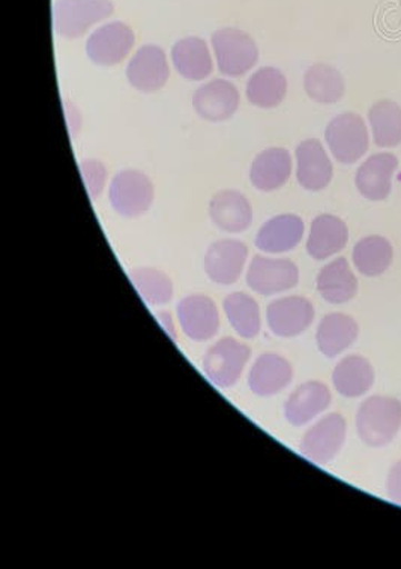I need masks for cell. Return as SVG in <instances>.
<instances>
[{
    "label": "cell",
    "mask_w": 401,
    "mask_h": 569,
    "mask_svg": "<svg viewBox=\"0 0 401 569\" xmlns=\"http://www.w3.org/2000/svg\"><path fill=\"white\" fill-rule=\"evenodd\" d=\"M355 426L365 447H388L401 430V401L388 396L365 398L358 409Z\"/></svg>",
    "instance_id": "1"
},
{
    "label": "cell",
    "mask_w": 401,
    "mask_h": 569,
    "mask_svg": "<svg viewBox=\"0 0 401 569\" xmlns=\"http://www.w3.org/2000/svg\"><path fill=\"white\" fill-rule=\"evenodd\" d=\"M251 350L233 337H223L207 350L203 357V373L213 387L233 388L245 373Z\"/></svg>",
    "instance_id": "2"
},
{
    "label": "cell",
    "mask_w": 401,
    "mask_h": 569,
    "mask_svg": "<svg viewBox=\"0 0 401 569\" xmlns=\"http://www.w3.org/2000/svg\"><path fill=\"white\" fill-rule=\"evenodd\" d=\"M211 42L217 67L223 76H245L259 61L258 44L241 29H220L212 33Z\"/></svg>",
    "instance_id": "3"
},
{
    "label": "cell",
    "mask_w": 401,
    "mask_h": 569,
    "mask_svg": "<svg viewBox=\"0 0 401 569\" xmlns=\"http://www.w3.org/2000/svg\"><path fill=\"white\" fill-rule=\"evenodd\" d=\"M113 12L110 0H57L53 7L54 31L66 40H77Z\"/></svg>",
    "instance_id": "4"
},
{
    "label": "cell",
    "mask_w": 401,
    "mask_h": 569,
    "mask_svg": "<svg viewBox=\"0 0 401 569\" xmlns=\"http://www.w3.org/2000/svg\"><path fill=\"white\" fill-rule=\"evenodd\" d=\"M348 438V421L343 415L332 412L305 431L300 443V452L311 463L325 466L339 456Z\"/></svg>",
    "instance_id": "5"
},
{
    "label": "cell",
    "mask_w": 401,
    "mask_h": 569,
    "mask_svg": "<svg viewBox=\"0 0 401 569\" xmlns=\"http://www.w3.org/2000/svg\"><path fill=\"white\" fill-rule=\"evenodd\" d=\"M247 286L262 297H274L297 288L300 269L289 259L258 254L247 268Z\"/></svg>",
    "instance_id": "6"
},
{
    "label": "cell",
    "mask_w": 401,
    "mask_h": 569,
    "mask_svg": "<svg viewBox=\"0 0 401 569\" xmlns=\"http://www.w3.org/2000/svg\"><path fill=\"white\" fill-rule=\"evenodd\" d=\"M153 196L156 190L151 179L139 170H122L109 188L110 204L119 216L126 218H138L148 212Z\"/></svg>",
    "instance_id": "7"
},
{
    "label": "cell",
    "mask_w": 401,
    "mask_h": 569,
    "mask_svg": "<svg viewBox=\"0 0 401 569\" xmlns=\"http://www.w3.org/2000/svg\"><path fill=\"white\" fill-rule=\"evenodd\" d=\"M315 318V310L310 299L304 297H283L268 303L264 319L272 336L284 338L300 337L309 331Z\"/></svg>",
    "instance_id": "8"
},
{
    "label": "cell",
    "mask_w": 401,
    "mask_h": 569,
    "mask_svg": "<svg viewBox=\"0 0 401 569\" xmlns=\"http://www.w3.org/2000/svg\"><path fill=\"white\" fill-rule=\"evenodd\" d=\"M177 320L183 336L196 343L212 340L220 331V311L207 295H189L177 306Z\"/></svg>",
    "instance_id": "9"
},
{
    "label": "cell",
    "mask_w": 401,
    "mask_h": 569,
    "mask_svg": "<svg viewBox=\"0 0 401 569\" xmlns=\"http://www.w3.org/2000/svg\"><path fill=\"white\" fill-rule=\"evenodd\" d=\"M327 143L341 164H353L369 151V132L360 114L343 113L327 127Z\"/></svg>",
    "instance_id": "10"
},
{
    "label": "cell",
    "mask_w": 401,
    "mask_h": 569,
    "mask_svg": "<svg viewBox=\"0 0 401 569\" xmlns=\"http://www.w3.org/2000/svg\"><path fill=\"white\" fill-rule=\"evenodd\" d=\"M134 42V32L130 26L123 21H112L100 26L88 38L87 54L96 66L114 67L126 61Z\"/></svg>",
    "instance_id": "11"
},
{
    "label": "cell",
    "mask_w": 401,
    "mask_h": 569,
    "mask_svg": "<svg viewBox=\"0 0 401 569\" xmlns=\"http://www.w3.org/2000/svg\"><path fill=\"white\" fill-rule=\"evenodd\" d=\"M249 252V247L237 239L213 242L204 254V273L215 284L232 286L244 273Z\"/></svg>",
    "instance_id": "12"
},
{
    "label": "cell",
    "mask_w": 401,
    "mask_h": 569,
    "mask_svg": "<svg viewBox=\"0 0 401 569\" xmlns=\"http://www.w3.org/2000/svg\"><path fill=\"white\" fill-rule=\"evenodd\" d=\"M170 77L168 56L160 46L140 47L127 67L128 83L140 92L153 93L166 87Z\"/></svg>",
    "instance_id": "13"
},
{
    "label": "cell",
    "mask_w": 401,
    "mask_h": 569,
    "mask_svg": "<svg viewBox=\"0 0 401 569\" xmlns=\"http://www.w3.org/2000/svg\"><path fill=\"white\" fill-rule=\"evenodd\" d=\"M332 403L331 389L320 380L298 385L284 401L285 421L293 427H304L322 417Z\"/></svg>",
    "instance_id": "14"
},
{
    "label": "cell",
    "mask_w": 401,
    "mask_h": 569,
    "mask_svg": "<svg viewBox=\"0 0 401 569\" xmlns=\"http://www.w3.org/2000/svg\"><path fill=\"white\" fill-rule=\"evenodd\" d=\"M293 380V367L279 353H262L247 375V385L254 396L270 398L281 393Z\"/></svg>",
    "instance_id": "15"
},
{
    "label": "cell",
    "mask_w": 401,
    "mask_h": 569,
    "mask_svg": "<svg viewBox=\"0 0 401 569\" xmlns=\"http://www.w3.org/2000/svg\"><path fill=\"white\" fill-rule=\"evenodd\" d=\"M304 233L305 226L301 217L281 213L260 227L254 243L264 254H284L300 246Z\"/></svg>",
    "instance_id": "16"
},
{
    "label": "cell",
    "mask_w": 401,
    "mask_h": 569,
    "mask_svg": "<svg viewBox=\"0 0 401 569\" xmlns=\"http://www.w3.org/2000/svg\"><path fill=\"white\" fill-rule=\"evenodd\" d=\"M193 106L204 121H228L237 113L239 107L238 88L224 79L209 81L196 91Z\"/></svg>",
    "instance_id": "17"
},
{
    "label": "cell",
    "mask_w": 401,
    "mask_h": 569,
    "mask_svg": "<svg viewBox=\"0 0 401 569\" xmlns=\"http://www.w3.org/2000/svg\"><path fill=\"white\" fill-rule=\"evenodd\" d=\"M209 217L217 229L225 233H242L253 221V209L244 194L224 190L212 196L209 202Z\"/></svg>",
    "instance_id": "18"
},
{
    "label": "cell",
    "mask_w": 401,
    "mask_h": 569,
    "mask_svg": "<svg viewBox=\"0 0 401 569\" xmlns=\"http://www.w3.org/2000/svg\"><path fill=\"white\" fill-rule=\"evenodd\" d=\"M332 162L318 139L302 141L297 148V179L304 190L320 191L330 186Z\"/></svg>",
    "instance_id": "19"
},
{
    "label": "cell",
    "mask_w": 401,
    "mask_h": 569,
    "mask_svg": "<svg viewBox=\"0 0 401 569\" xmlns=\"http://www.w3.org/2000/svg\"><path fill=\"white\" fill-rule=\"evenodd\" d=\"M360 337V325L343 312H330L323 316L315 329V345L327 358H337L352 348Z\"/></svg>",
    "instance_id": "20"
},
{
    "label": "cell",
    "mask_w": 401,
    "mask_h": 569,
    "mask_svg": "<svg viewBox=\"0 0 401 569\" xmlns=\"http://www.w3.org/2000/svg\"><path fill=\"white\" fill-rule=\"evenodd\" d=\"M332 387L344 398H361L373 388L377 373L373 363L361 355H348L332 370Z\"/></svg>",
    "instance_id": "21"
},
{
    "label": "cell",
    "mask_w": 401,
    "mask_h": 569,
    "mask_svg": "<svg viewBox=\"0 0 401 569\" xmlns=\"http://www.w3.org/2000/svg\"><path fill=\"white\" fill-rule=\"evenodd\" d=\"M292 174V157L288 149L270 148L260 152L250 167V182L255 190H279Z\"/></svg>",
    "instance_id": "22"
},
{
    "label": "cell",
    "mask_w": 401,
    "mask_h": 569,
    "mask_svg": "<svg viewBox=\"0 0 401 569\" xmlns=\"http://www.w3.org/2000/svg\"><path fill=\"white\" fill-rule=\"evenodd\" d=\"M349 229L339 217L323 213L311 222L307 252L314 260H327L348 246Z\"/></svg>",
    "instance_id": "23"
},
{
    "label": "cell",
    "mask_w": 401,
    "mask_h": 569,
    "mask_svg": "<svg viewBox=\"0 0 401 569\" xmlns=\"http://www.w3.org/2000/svg\"><path fill=\"white\" fill-rule=\"evenodd\" d=\"M315 288L323 301L343 306L357 297L358 280L348 260L337 258L320 269Z\"/></svg>",
    "instance_id": "24"
},
{
    "label": "cell",
    "mask_w": 401,
    "mask_h": 569,
    "mask_svg": "<svg viewBox=\"0 0 401 569\" xmlns=\"http://www.w3.org/2000/svg\"><path fill=\"white\" fill-rule=\"evenodd\" d=\"M172 61L179 76L191 81L208 79L213 71L211 50L207 41L198 37H187L174 42Z\"/></svg>",
    "instance_id": "25"
},
{
    "label": "cell",
    "mask_w": 401,
    "mask_h": 569,
    "mask_svg": "<svg viewBox=\"0 0 401 569\" xmlns=\"http://www.w3.org/2000/svg\"><path fill=\"white\" fill-rule=\"evenodd\" d=\"M397 164L395 156L392 153H378V156L370 157L358 169L357 172V187L365 199L385 200L391 192V179L394 174Z\"/></svg>",
    "instance_id": "26"
},
{
    "label": "cell",
    "mask_w": 401,
    "mask_h": 569,
    "mask_svg": "<svg viewBox=\"0 0 401 569\" xmlns=\"http://www.w3.org/2000/svg\"><path fill=\"white\" fill-rule=\"evenodd\" d=\"M225 319L242 340H254L262 331V311L249 293L233 292L223 301Z\"/></svg>",
    "instance_id": "27"
},
{
    "label": "cell",
    "mask_w": 401,
    "mask_h": 569,
    "mask_svg": "<svg viewBox=\"0 0 401 569\" xmlns=\"http://www.w3.org/2000/svg\"><path fill=\"white\" fill-rule=\"evenodd\" d=\"M247 98L259 109H275L288 93V79L274 67L259 68L247 83Z\"/></svg>",
    "instance_id": "28"
},
{
    "label": "cell",
    "mask_w": 401,
    "mask_h": 569,
    "mask_svg": "<svg viewBox=\"0 0 401 569\" xmlns=\"http://www.w3.org/2000/svg\"><path fill=\"white\" fill-rule=\"evenodd\" d=\"M392 258H394V250L391 242L377 234L362 238L353 247V264L364 277L374 278L385 273L391 267Z\"/></svg>",
    "instance_id": "29"
},
{
    "label": "cell",
    "mask_w": 401,
    "mask_h": 569,
    "mask_svg": "<svg viewBox=\"0 0 401 569\" xmlns=\"http://www.w3.org/2000/svg\"><path fill=\"white\" fill-rule=\"evenodd\" d=\"M307 96L320 104H335L344 96V79L335 68L315 63L304 76Z\"/></svg>",
    "instance_id": "30"
},
{
    "label": "cell",
    "mask_w": 401,
    "mask_h": 569,
    "mask_svg": "<svg viewBox=\"0 0 401 569\" xmlns=\"http://www.w3.org/2000/svg\"><path fill=\"white\" fill-rule=\"evenodd\" d=\"M132 286L148 306L163 307L172 302L173 282L168 273L156 268H136L130 272Z\"/></svg>",
    "instance_id": "31"
},
{
    "label": "cell",
    "mask_w": 401,
    "mask_h": 569,
    "mask_svg": "<svg viewBox=\"0 0 401 569\" xmlns=\"http://www.w3.org/2000/svg\"><path fill=\"white\" fill-rule=\"evenodd\" d=\"M369 119L378 147L394 148L401 143V107L397 102H377L370 109Z\"/></svg>",
    "instance_id": "32"
},
{
    "label": "cell",
    "mask_w": 401,
    "mask_h": 569,
    "mask_svg": "<svg viewBox=\"0 0 401 569\" xmlns=\"http://www.w3.org/2000/svg\"><path fill=\"white\" fill-rule=\"evenodd\" d=\"M80 173H82L83 183L87 187L89 197H91V200H97L106 188V166L98 160H84L80 162Z\"/></svg>",
    "instance_id": "33"
},
{
    "label": "cell",
    "mask_w": 401,
    "mask_h": 569,
    "mask_svg": "<svg viewBox=\"0 0 401 569\" xmlns=\"http://www.w3.org/2000/svg\"><path fill=\"white\" fill-rule=\"evenodd\" d=\"M385 489L388 498L401 507V460L391 466Z\"/></svg>",
    "instance_id": "34"
},
{
    "label": "cell",
    "mask_w": 401,
    "mask_h": 569,
    "mask_svg": "<svg viewBox=\"0 0 401 569\" xmlns=\"http://www.w3.org/2000/svg\"><path fill=\"white\" fill-rule=\"evenodd\" d=\"M63 111H66L68 132H70L71 139H74L82 128V114L72 102L67 100H63Z\"/></svg>",
    "instance_id": "35"
},
{
    "label": "cell",
    "mask_w": 401,
    "mask_h": 569,
    "mask_svg": "<svg viewBox=\"0 0 401 569\" xmlns=\"http://www.w3.org/2000/svg\"><path fill=\"white\" fill-rule=\"evenodd\" d=\"M157 320L160 322L161 328L164 329V332L168 333L173 341H177L179 325L174 322L173 316L170 315L169 311H160L157 315Z\"/></svg>",
    "instance_id": "36"
}]
</instances>
